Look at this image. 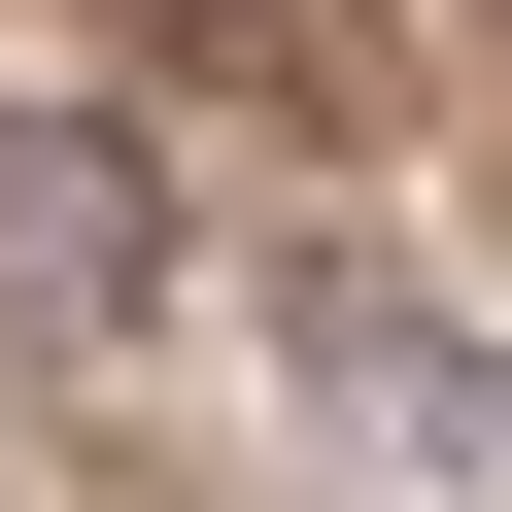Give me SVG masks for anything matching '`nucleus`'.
<instances>
[{
	"instance_id": "nucleus-1",
	"label": "nucleus",
	"mask_w": 512,
	"mask_h": 512,
	"mask_svg": "<svg viewBox=\"0 0 512 512\" xmlns=\"http://www.w3.org/2000/svg\"><path fill=\"white\" fill-rule=\"evenodd\" d=\"M239 308H274V376H308L342 444H410V478H478V444H512V342L410 274V239H239Z\"/></svg>"
},
{
	"instance_id": "nucleus-2",
	"label": "nucleus",
	"mask_w": 512,
	"mask_h": 512,
	"mask_svg": "<svg viewBox=\"0 0 512 512\" xmlns=\"http://www.w3.org/2000/svg\"><path fill=\"white\" fill-rule=\"evenodd\" d=\"M0 205H35L69 308H171V137H137V103H35V137H0Z\"/></svg>"
}]
</instances>
